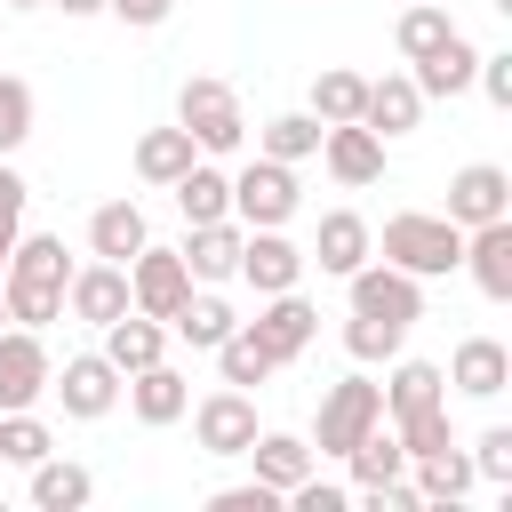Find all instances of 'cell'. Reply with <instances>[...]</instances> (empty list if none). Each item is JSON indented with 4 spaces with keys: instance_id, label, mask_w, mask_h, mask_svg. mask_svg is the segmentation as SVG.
<instances>
[{
    "instance_id": "6da1fadb",
    "label": "cell",
    "mask_w": 512,
    "mask_h": 512,
    "mask_svg": "<svg viewBox=\"0 0 512 512\" xmlns=\"http://www.w3.org/2000/svg\"><path fill=\"white\" fill-rule=\"evenodd\" d=\"M64 280H72L64 232H16L8 272H0V304H8V320H16V328H56V320H64Z\"/></svg>"
},
{
    "instance_id": "7a4b0ae2",
    "label": "cell",
    "mask_w": 512,
    "mask_h": 512,
    "mask_svg": "<svg viewBox=\"0 0 512 512\" xmlns=\"http://www.w3.org/2000/svg\"><path fill=\"white\" fill-rule=\"evenodd\" d=\"M376 256L400 264V272H416V280H448L464 264V232L448 216H432V208H400V216H384Z\"/></svg>"
},
{
    "instance_id": "3957f363",
    "label": "cell",
    "mask_w": 512,
    "mask_h": 512,
    "mask_svg": "<svg viewBox=\"0 0 512 512\" xmlns=\"http://www.w3.org/2000/svg\"><path fill=\"white\" fill-rule=\"evenodd\" d=\"M176 128L208 152V160H232L240 144H248V112H240V88L232 80H216V72H192L184 88H176Z\"/></svg>"
},
{
    "instance_id": "277c9868",
    "label": "cell",
    "mask_w": 512,
    "mask_h": 512,
    "mask_svg": "<svg viewBox=\"0 0 512 512\" xmlns=\"http://www.w3.org/2000/svg\"><path fill=\"white\" fill-rule=\"evenodd\" d=\"M368 424H384V392H376V376H336L328 392H320V416H312V456H336L344 464V448L368 432Z\"/></svg>"
},
{
    "instance_id": "5b68a950",
    "label": "cell",
    "mask_w": 512,
    "mask_h": 512,
    "mask_svg": "<svg viewBox=\"0 0 512 512\" xmlns=\"http://www.w3.org/2000/svg\"><path fill=\"white\" fill-rule=\"evenodd\" d=\"M296 208H304V184H296V168L288 160H240L232 168V216L248 224V232H264V224H296Z\"/></svg>"
},
{
    "instance_id": "8992f818",
    "label": "cell",
    "mask_w": 512,
    "mask_h": 512,
    "mask_svg": "<svg viewBox=\"0 0 512 512\" xmlns=\"http://www.w3.org/2000/svg\"><path fill=\"white\" fill-rule=\"evenodd\" d=\"M344 304L368 312V320H400V328H416V320H424V280L400 272V264H384V256H368L360 272H344Z\"/></svg>"
},
{
    "instance_id": "52a82bcc",
    "label": "cell",
    "mask_w": 512,
    "mask_h": 512,
    "mask_svg": "<svg viewBox=\"0 0 512 512\" xmlns=\"http://www.w3.org/2000/svg\"><path fill=\"white\" fill-rule=\"evenodd\" d=\"M48 392L64 400L72 424H104V416L120 408V368H112L104 352H72L64 368H48Z\"/></svg>"
},
{
    "instance_id": "ba28073f",
    "label": "cell",
    "mask_w": 512,
    "mask_h": 512,
    "mask_svg": "<svg viewBox=\"0 0 512 512\" xmlns=\"http://www.w3.org/2000/svg\"><path fill=\"white\" fill-rule=\"evenodd\" d=\"M184 416H192V440H200V456H240V448L256 440V400H248L240 384H216V392H200Z\"/></svg>"
},
{
    "instance_id": "9c48e42d",
    "label": "cell",
    "mask_w": 512,
    "mask_h": 512,
    "mask_svg": "<svg viewBox=\"0 0 512 512\" xmlns=\"http://www.w3.org/2000/svg\"><path fill=\"white\" fill-rule=\"evenodd\" d=\"M48 368H56V360H48V336L8 320V328H0V416H8V408H40V400H48Z\"/></svg>"
},
{
    "instance_id": "30bf717a",
    "label": "cell",
    "mask_w": 512,
    "mask_h": 512,
    "mask_svg": "<svg viewBox=\"0 0 512 512\" xmlns=\"http://www.w3.org/2000/svg\"><path fill=\"white\" fill-rule=\"evenodd\" d=\"M192 296V272H184V256L176 248H160V240H144L136 256H128V304L136 312H152V320H176V304Z\"/></svg>"
},
{
    "instance_id": "8fae6325",
    "label": "cell",
    "mask_w": 512,
    "mask_h": 512,
    "mask_svg": "<svg viewBox=\"0 0 512 512\" xmlns=\"http://www.w3.org/2000/svg\"><path fill=\"white\" fill-rule=\"evenodd\" d=\"M256 344L272 352V368H288V360H304V344L320 336V312H312V296L304 288H280V296H256Z\"/></svg>"
},
{
    "instance_id": "7c38bea8",
    "label": "cell",
    "mask_w": 512,
    "mask_h": 512,
    "mask_svg": "<svg viewBox=\"0 0 512 512\" xmlns=\"http://www.w3.org/2000/svg\"><path fill=\"white\" fill-rule=\"evenodd\" d=\"M312 160H320L344 192H368V184L384 176V136H376V128H360V120H328Z\"/></svg>"
},
{
    "instance_id": "4fadbf2b",
    "label": "cell",
    "mask_w": 512,
    "mask_h": 512,
    "mask_svg": "<svg viewBox=\"0 0 512 512\" xmlns=\"http://www.w3.org/2000/svg\"><path fill=\"white\" fill-rule=\"evenodd\" d=\"M456 232H472V224H496V216H512V176L496 168V160H464L456 176H448V208H440Z\"/></svg>"
},
{
    "instance_id": "5bb4252c",
    "label": "cell",
    "mask_w": 512,
    "mask_h": 512,
    "mask_svg": "<svg viewBox=\"0 0 512 512\" xmlns=\"http://www.w3.org/2000/svg\"><path fill=\"white\" fill-rule=\"evenodd\" d=\"M120 312H136V304H128V264H104V256L72 264V280H64V320L104 328V320H120Z\"/></svg>"
},
{
    "instance_id": "9a60e30c",
    "label": "cell",
    "mask_w": 512,
    "mask_h": 512,
    "mask_svg": "<svg viewBox=\"0 0 512 512\" xmlns=\"http://www.w3.org/2000/svg\"><path fill=\"white\" fill-rule=\"evenodd\" d=\"M232 280H248L256 296L304 288V248L288 240V224H264V232H248V240H240V272H232Z\"/></svg>"
},
{
    "instance_id": "2e32d148",
    "label": "cell",
    "mask_w": 512,
    "mask_h": 512,
    "mask_svg": "<svg viewBox=\"0 0 512 512\" xmlns=\"http://www.w3.org/2000/svg\"><path fill=\"white\" fill-rule=\"evenodd\" d=\"M368 256H376V224H368L360 208H328V216H320V232H312V248H304V264H320L328 280L360 272Z\"/></svg>"
},
{
    "instance_id": "e0dca14e",
    "label": "cell",
    "mask_w": 512,
    "mask_h": 512,
    "mask_svg": "<svg viewBox=\"0 0 512 512\" xmlns=\"http://www.w3.org/2000/svg\"><path fill=\"white\" fill-rule=\"evenodd\" d=\"M240 240H248V224L240 216H216V224H184V272H192V288H224L232 272H240Z\"/></svg>"
},
{
    "instance_id": "ac0fdd59",
    "label": "cell",
    "mask_w": 512,
    "mask_h": 512,
    "mask_svg": "<svg viewBox=\"0 0 512 512\" xmlns=\"http://www.w3.org/2000/svg\"><path fill=\"white\" fill-rule=\"evenodd\" d=\"M120 400H128V416H136V424H152V432H168V424H184V408H192V384H184V368H168V360H152V368H136V376H120Z\"/></svg>"
},
{
    "instance_id": "d6986e66",
    "label": "cell",
    "mask_w": 512,
    "mask_h": 512,
    "mask_svg": "<svg viewBox=\"0 0 512 512\" xmlns=\"http://www.w3.org/2000/svg\"><path fill=\"white\" fill-rule=\"evenodd\" d=\"M456 272H472V288H480L488 304H512V216L472 224V232H464V264H456Z\"/></svg>"
},
{
    "instance_id": "ffe728a7",
    "label": "cell",
    "mask_w": 512,
    "mask_h": 512,
    "mask_svg": "<svg viewBox=\"0 0 512 512\" xmlns=\"http://www.w3.org/2000/svg\"><path fill=\"white\" fill-rule=\"evenodd\" d=\"M104 344V360L120 368V376H136V368H152V360H168V320H152V312H120V320H104L96 328Z\"/></svg>"
},
{
    "instance_id": "44dd1931",
    "label": "cell",
    "mask_w": 512,
    "mask_h": 512,
    "mask_svg": "<svg viewBox=\"0 0 512 512\" xmlns=\"http://www.w3.org/2000/svg\"><path fill=\"white\" fill-rule=\"evenodd\" d=\"M464 400H496L504 384H512V352L496 344V336H464L456 352H448V368H440Z\"/></svg>"
},
{
    "instance_id": "7402d4cb",
    "label": "cell",
    "mask_w": 512,
    "mask_h": 512,
    "mask_svg": "<svg viewBox=\"0 0 512 512\" xmlns=\"http://www.w3.org/2000/svg\"><path fill=\"white\" fill-rule=\"evenodd\" d=\"M240 456H248V480L280 488V504H288V488L320 464V456H312V440H296V432H264V424H256V440H248Z\"/></svg>"
},
{
    "instance_id": "603a6c76",
    "label": "cell",
    "mask_w": 512,
    "mask_h": 512,
    "mask_svg": "<svg viewBox=\"0 0 512 512\" xmlns=\"http://www.w3.org/2000/svg\"><path fill=\"white\" fill-rule=\"evenodd\" d=\"M472 72H480V48L464 40V24H456L432 56H416V64H408V80H416V96H424V104H432V96H464V88H472Z\"/></svg>"
},
{
    "instance_id": "cb8c5ba5",
    "label": "cell",
    "mask_w": 512,
    "mask_h": 512,
    "mask_svg": "<svg viewBox=\"0 0 512 512\" xmlns=\"http://www.w3.org/2000/svg\"><path fill=\"white\" fill-rule=\"evenodd\" d=\"M416 120H424V96H416V80H408V72H384V80H368L360 128H376V136L392 144V136H416Z\"/></svg>"
},
{
    "instance_id": "d4e9b609",
    "label": "cell",
    "mask_w": 512,
    "mask_h": 512,
    "mask_svg": "<svg viewBox=\"0 0 512 512\" xmlns=\"http://www.w3.org/2000/svg\"><path fill=\"white\" fill-rule=\"evenodd\" d=\"M168 192H176L184 224H216V216H232V168H224V160H208V152H200Z\"/></svg>"
},
{
    "instance_id": "484cf974",
    "label": "cell",
    "mask_w": 512,
    "mask_h": 512,
    "mask_svg": "<svg viewBox=\"0 0 512 512\" xmlns=\"http://www.w3.org/2000/svg\"><path fill=\"white\" fill-rule=\"evenodd\" d=\"M24 496H32V512H80V504L96 496V472L48 448V456L32 464V488H24Z\"/></svg>"
},
{
    "instance_id": "4316f807",
    "label": "cell",
    "mask_w": 512,
    "mask_h": 512,
    "mask_svg": "<svg viewBox=\"0 0 512 512\" xmlns=\"http://www.w3.org/2000/svg\"><path fill=\"white\" fill-rule=\"evenodd\" d=\"M144 240H152V224H144L136 200H104V208L88 216V256H104V264H128Z\"/></svg>"
},
{
    "instance_id": "83f0119b",
    "label": "cell",
    "mask_w": 512,
    "mask_h": 512,
    "mask_svg": "<svg viewBox=\"0 0 512 512\" xmlns=\"http://www.w3.org/2000/svg\"><path fill=\"white\" fill-rule=\"evenodd\" d=\"M472 456L448 440V448H432V456H408V488L424 496V504H456V496H472Z\"/></svg>"
},
{
    "instance_id": "f1b7e54d",
    "label": "cell",
    "mask_w": 512,
    "mask_h": 512,
    "mask_svg": "<svg viewBox=\"0 0 512 512\" xmlns=\"http://www.w3.org/2000/svg\"><path fill=\"white\" fill-rule=\"evenodd\" d=\"M192 160H200V144H192V136L176 128V120H168V128H144V136H136V176H144L152 192H168V184H176V176H184Z\"/></svg>"
},
{
    "instance_id": "f546056e",
    "label": "cell",
    "mask_w": 512,
    "mask_h": 512,
    "mask_svg": "<svg viewBox=\"0 0 512 512\" xmlns=\"http://www.w3.org/2000/svg\"><path fill=\"white\" fill-rule=\"evenodd\" d=\"M232 328H240V312H232V304H224L216 288H192V296L176 304V320H168V336H184L192 352H216V344H224Z\"/></svg>"
},
{
    "instance_id": "4dcf8cb0",
    "label": "cell",
    "mask_w": 512,
    "mask_h": 512,
    "mask_svg": "<svg viewBox=\"0 0 512 512\" xmlns=\"http://www.w3.org/2000/svg\"><path fill=\"white\" fill-rule=\"evenodd\" d=\"M384 368H392V376L376 384V392H384V416H408V408H424V400H448V376H440L432 360H408V352H392Z\"/></svg>"
},
{
    "instance_id": "1f68e13d",
    "label": "cell",
    "mask_w": 512,
    "mask_h": 512,
    "mask_svg": "<svg viewBox=\"0 0 512 512\" xmlns=\"http://www.w3.org/2000/svg\"><path fill=\"white\" fill-rule=\"evenodd\" d=\"M360 104H368V72H352V64H320L312 72V120L328 128V120H360Z\"/></svg>"
},
{
    "instance_id": "d6a6232c",
    "label": "cell",
    "mask_w": 512,
    "mask_h": 512,
    "mask_svg": "<svg viewBox=\"0 0 512 512\" xmlns=\"http://www.w3.org/2000/svg\"><path fill=\"white\" fill-rule=\"evenodd\" d=\"M448 32H456L448 0H408V8H400V24H392V48H400V56L416 64V56H432V48L448 40Z\"/></svg>"
},
{
    "instance_id": "836d02e7",
    "label": "cell",
    "mask_w": 512,
    "mask_h": 512,
    "mask_svg": "<svg viewBox=\"0 0 512 512\" xmlns=\"http://www.w3.org/2000/svg\"><path fill=\"white\" fill-rule=\"evenodd\" d=\"M256 152L296 168V160H312V152H320V120H312V112H272V120L256 128Z\"/></svg>"
},
{
    "instance_id": "e575fe53",
    "label": "cell",
    "mask_w": 512,
    "mask_h": 512,
    "mask_svg": "<svg viewBox=\"0 0 512 512\" xmlns=\"http://www.w3.org/2000/svg\"><path fill=\"white\" fill-rule=\"evenodd\" d=\"M216 376H224V384H240V392H256V384H264V376H280V368H272V352L256 344V328L240 320V328L216 344Z\"/></svg>"
},
{
    "instance_id": "d590c367",
    "label": "cell",
    "mask_w": 512,
    "mask_h": 512,
    "mask_svg": "<svg viewBox=\"0 0 512 512\" xmlns=\"http://www.w3.org/2000/svg\"><path fill=\"white\" fill-rule=\"evenodd\" d=\"M392 424V440L408 448V456H432V448H448L456 440V424H448V400H424V408H408V416H384Z\"/></svg>"
},
{
    "instance_id": "8d00e7d4",
    "label": "cell",
    "mask_w": 512,
    "mask_h": 512,
    "mask_svg": "<svg viewBox=\"0 0 512 512\" xmlns=\"http://www.w3.org/2000/svg\"><path fill=\"white\" fill-rule=\"evenodd\" d=\"M48 448H56V432H48V424H40L32 408H8V416H0V464L32 472V464H40Z\"/></svg>"
},
{
    "instance_id": "74e56055",
    "label": "cell",
    "mask_w": 512,
    "mask_h": 512,
    "mask_svg": "<svg viewBox=\"0 0 512 512\" xmlns=\"http://www.w3.org/2000/svg\"><path fill=\"white\" fill-rule=\"evenodd\" d=\"M400 344H408V328H400V320H368V312H352V320H344V352H352L360 368L392 360Z\"/></svg>"
},
{
    "instance_id": "f35d334b",
    "label": "cell",
    "mask_w": 512,
    "mask_h": 512,
    "mask_svg": "<svg viewBox=\"0 0 512 512\" xmlns=\"http://www.w3.org/2000/svg\"><path fill=\"white\" fill-rule=\"evenodd\" d=\"M32 80H16V72H0V160H16L24 152V136H32Z\"/></svg>"
},
{
    "instance_id": "ab89813d",
    "label": "cell",
    "mask_w": 512,
    "mask_h": 512,
    "mask_svg": "<svg viewBox=\"0 0 512 512\" xmlns=\"http://www.w3.org/2000/svg\"><path fill=\"white\" fill-rule=\"evenodd\" d=\"M464 456H472V472H480V480L512 488V424H488V432H480V440H472Z\"/></svg>"
},
{
    "instance_id": "60d3db41",
    "label": "cell",
    "mask_w": 512,
    "mask_h": 512,
    "mask_svg": "<svg viewBox=\"0 0 512 512\" xmlns=\"http://www.w3.org/2000/svg\"><path fill=\"white\" fill-rule=\"evenodd\" d=\"M208 512H280V488L240 480V488H216V496H208Z\"/></svg>"
},
{
    "instance_id": "b9f144b4",
    "label": "cell",
    "mask_w": 512,
    "mask_h": 512,
    "mask_svg": "<svg viewBox=\"0 0 512 512\" xmlns=\"http://www.w3.org/2000/svg\"><path fill=\"white\" fill-rule=\"evenodd\" d=\"M472 88H480L496 112H512V56H488V48H480V72H472Z\"/></svg>"
},
{
    "instance_id": "7bdbcfd3",
    "label": "cell",
    "mask_w": 512,
    "mask_h": 512,
    "mask_svg": "<svg viewBox=\"0 0 512 512\" xmlns=\"http://www.w3.org/2000/svg\"><path fill=\"white\" fill-rule=\"evenodd\" d=\"M104 16H120L128 32H160L176 16V0H104Z\"/></svg>"
},
{
    "instance_id": "ee69618b",
    "label": "cell",
    "mask_w": 512,
    "mask_h": 512,
    "mask_svg": "<svg viewBox=\"0 0 512 512\" xmlns=\"http://www.w3.org/2000/svg\"><path fill=\"white\" fill-rule=\"evenodd\" d=\"M24 208H32V184H24V168H16V160H0V216H8V224H24Z\"/></svg>"
},
{
    "instance_id": "f6af8a7d",
    "label": "cell",
    "mask_w": 512,
    "mask_h": 512,
    "mask_svg": "<svg viewBox=\"0 0 512 512\" xmlns=\"http://www.w3.org/2000/svg\"><path fill=\"white\" fill-rule=\"evenodd\" d=\"M48 8H64V16H104V0H48Z\"/></svg>"
},
{
    "instance_id": "bcb514c9",
    "label": "cell",
    "mask_w": 512,
    "mask_h": 512,
    "mask_svg": "<svg viewBox=\"0 0 512 512\" xmlns=\"http://www.w3.org/2000/svg\"><path fill=\"white\" fill-rule=\"evenodd\" d=\"M16 232H24V224H8V216H0V272H8V248H16Z\"/></svg>"
},
{
    "instance_id": "7dc6e473",
    "label": "cell",
    "mask_w": 512,
    "mask_h": 512,
    "mask_svg": "<svg viewBox=\"0 0 512 512\" xmlns=\"http://www.w3.org/2000/svg\"><path fill=\"white\" fill-rule=\"evenodd\" d=\"M8 8H48V0H8Z\"/></svg>"
},
{
    "instance_id": "c3c4849f",
    "label": "cell",
    "mask_w": 512,
    "mask_h": 512,
    "mask_svg": "<svg viewBox=\"0 0 512 512\" xmlns=\"http://www.w3.org/2000/svg\"><path fill=\"white\" fill-rule=\"evenodd\" d=\"M0 328H8V304H0Z\"/></svg>"
}]
</instances>
